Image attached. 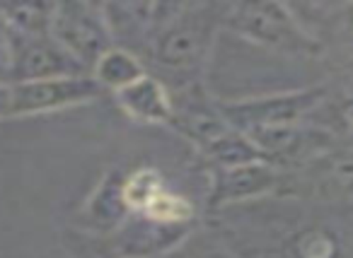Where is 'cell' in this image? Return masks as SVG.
Wrapping results in <instances>:
<instances>
[{
  "instance_id": "3957f363",
  "label": "cell",
  "mask_w": 353,
  "mask_h": 258,
  "mask_svg": "<svg viewBox=\"0 0 353 258\" xmlns=\"http://www.w3.org/2000/svg\"><path fill=\"white\" fill-rule=\"evenodd\" d=\"M327 85H310L300 89L261 94L250 99H221V111L232 128L250 136L256 131H274L310 123L322 102L327 99Z\"/></svg>"
},
{
  "instance_id": "8992f818",
  "label": "cell",
  "mask_w": 353,
  "mask_h": 258,
  "mask_svg": "<svg viewBox=\"0 0 353 258\" xmlns=\"http://www.w3.org/2000/svg\"><path fill=\"white\" fill-rule=\"evenodd\" d=\"M281 189H283V174L269 162L208 169V189L206 203H203L206 217L221 210L235 208V205H247L279 195Z\"/></svg>"
},
{
  "instance_id": "8fae6325",
  "label": "cell",
  "mask_w": 353,
  "mask_h": 258,
  "mask_svg": "<svg viewBox=\"0 0 353 258\" xmlns=\"http://www.w3.org/2000/svg\"><path fill=\"white\" fill-rule=\"evenodd\" d=\"M12 34V32H10ZM90 75L70 54H65L54 36H15L12 34V80L15 83H37V80L75 78Z\"/></svg>"
},
{
  "instance_id": "9a60e30c",
  "label": "cell",
  "mask_w": 353,
  "mask_h": 258,
  "mask_svg": "<svg viewBox=\"0 0 353 258\" xmlns=\"http://www.w3.org/2000/svg\"><path fill=\"white\" fill-rule=\"evenodd\" d=\"M61 244H63L65 253H68L70 258H131V256L119 253L117 248L109 244V239L80 232V229H75V227L61 229Z\"/></svg>"
},
{
  "instance_id": "30bf717a",
  "label": "cell",
  "mask_w": 353,
  "mask_h": 258,
  "mask_svg": "<svg viewBox=\"0 0 353 258\" xmlns=\"http://www.w3.org/2000/svg\"><path fill=\"white\" fill-rule=\"evenodd\" d=\"M126 166H109L99 179V184L92 189V193L80 205L70 227L94 234V237L112 239L128 219L126 191H123L126 189Z\"/></svg>"
},
{
  "instance_id": "2e32d148",
  "label": "cell",
  "mask_w": 353,
  "mask_h": 258,
  "mask_svg": "<svg viewBox=\"0 0 353 258\" xmlns=\"http://www.w3.org/2000/svg\"><path fill=\"white\" fill-rule=\"evenodd\" d=\"M162 258H237V256L203 224L182 246H176L174 251H170Z\"/></svg>"
},
{
  "instance_id": "7a4b0ae2",
  "label": "cell",
  "mask_w": 353,
  "mask_h": 258,
  "mask_svg": "<svg viewBox=\"0 0 353 258\" xmlns=\"http://www.w3.org/2000/svg\"><path fill=\"white\" fill-rule=\"evenodd\" d=\"M223 32L285 58H317L322 54L319 36L310 32L298 12L283 3H228Z\"/></svg>"
},
{
  "instance_id": "9c48e42d",
  "label": "cell",
  "mask_w": 353,
  "mask_h": 258,
  "mask_svg": "<svg viewBox=\"0 0 353 258\" xmlns=\"http://www.w3.org/2000/svg\"><path fill=\"white\" fill-rule=\"evenodd\" d=\"M184 3H102L114 44L143 56L155 36L182 12Z\"/></svg>"
},
{
  "instance_id": "4fadbf2b",
  "label": "cell",
  "mask_w": 353,
  "mask_h": 258,
  "mask_svg": "<svg viewBox=\"0 0 353 258\" xmlns=\"http://www.w3.org/2000/svg\"><path fill=\"white\" fill-rule=\"evenodd\" d=\"M90 75L102 87V92L119 94L121 89L131 87L133 83L145 78L148 70L141 56L123 49V46H112L107 54L99 56V61L92 65V73Z\"/></svg>"
},
{
  "instance_id": "5bb4252c",
  "label": "cell",
  "mask_w": 353,
  "mask_h": 258,
  "mask_svg": "<svg viewBox=\"0 0 353 258\" xmlns=\"http://www.w3.org/2000/svg\"><path fill=\"white\" fill-rule=\"evenodd\" d=\"M56 3L44 0H3L0 20L15 36H49Z\"/></svg>"
},
{
  "instance_id": "ac0fdd59",
  "label": "cell",
  "mask_w": 353,
  "mask_h": 258,
  "mask_svg": "<svg viewBox=\"0 0 353 258\" xmlns=\"http://www.w3.org/2000/svg\"><path fill=\"white\" fill-rule=\"evenodd\" d=\"M12 118V85L0 83V121Z\"/></svg>"
},
{
  "instance_id": "ba28073f",
  "label": "cell",
  "mask_w": 353,
  "mask_h": 258,
  "mask_svg": "<svg viewBox=\"0 0 353 258\" xmlns=\"http://www.w3.org/2000/svg\"><path fill=\"white\" fill-rule=\"evenodd\" d=\"M102 94V87L94 83L92 75L15 83L12 85V118L46 116V114L65 111V109L94 102Z\"/></svg>"
},
{
  "instance_id": "d6986e66",
  "label": "cell",
  "mask_w": 353,
  "mask_h": 258,
  "mask_svg": "<svg viewBox=\"0 0 353 258\" xmlns=\"http://www.w3.org/2000/svg\"><path fill=\"white\" fill-rule=\"evenodd\" d=\"M339 17H341V25L346 27V32L353 36V3H348V6H341L336 8Z\"/></svg>"
},
{
  "instance_id": "277c9868",
  "label": "cell",
  "mask_w": 353,
  "mask_h": 258,
  "mask_svg": "<svg viewBox=\"0 0 353 258\" xmlns=\"http://www.w3.org/2000/svg\"><path fill=\"white\" fill-rule=\"evenodd\" d=\"M281 174L283 189L279 195L319 203H353V142L336 140L295 169Z\"/></svg>"
},
{
  "instance_id": "52a82bcc",
  "label": "cell",
  "mask_w": 353,
  "mask_h": 258,
  "mask_svg": "<svg viewBox=\"0 0 353 258\" xmlns=\"http://www.w3.org/2000/svg\"><path fill=\"white\" fill-rule=\"evenodd\" d=\"M172 92V123L182 138H187L196 147L199 157L225 138L235 128L228 123L221 111V99H213L203 83H194L187 87L170 89Z\"/></svg>"
},
{
  "instance_id": "7c38bea8",
  "label": "cell",
  "mask_w": 353,
  "mask_h": 258,
  "mask_svg": "<svg viewBox=\"0 0 353 258\" xmlns=\"http://www.w3.org/2000/svg\"><path fill=\"white\" fill-rule=\"evenodd\" d=\"M119 109L131 121L143 126H170L172 123V92L157 75L148 73L131 87L114 94Z\"/></svg>"
},
{
  "instance_id": "6da1fadb",
  "label": "cell",
  "mask_w": 353,
  "mask_h": 258,
  "mask_svg": "<svg viewBox=\"0 0 353 258\" xmlns=\"http://www.w3.org/2000/svg\"><path fill=\"white\" fill-rule=\"evenodd\" d=\"M228 3H184L182 12L155 36L141 58L174 78L170 89L203 83L213 41L223 32Z\"/></svg>"
},
{
  "instance_id": "e0dca14e",
  "label": "cell",
  "mask_w": 353,
  "mask_h": 258,
  "mask_svg": "<svg viewBox=\"0 0 353 258\" xmlns=\"http://www.w3.org/2000/svg\"><path fill=\"white\" fill-rule=\"evenodd\" d=\"M12 80V34L0 20V83L10 85Z\"/></svg>"
},
{
  "instance_id": "5b68a950",
  "label": "cell",
  "mask_w": 353,
  "mask_h": 258,
  "mask_svg": "<svg viewBox=\"0 0 353 258\" xmlns=\"http://www.w3.org/2000/svg\"><path fill=\"white\" fill-rule=\"evenodd\" d=\"M51 36L88 73H92V65L99 61V56L117 46L102 3H83V0L56 3Z\"/></svg>"
}]
</instances>
